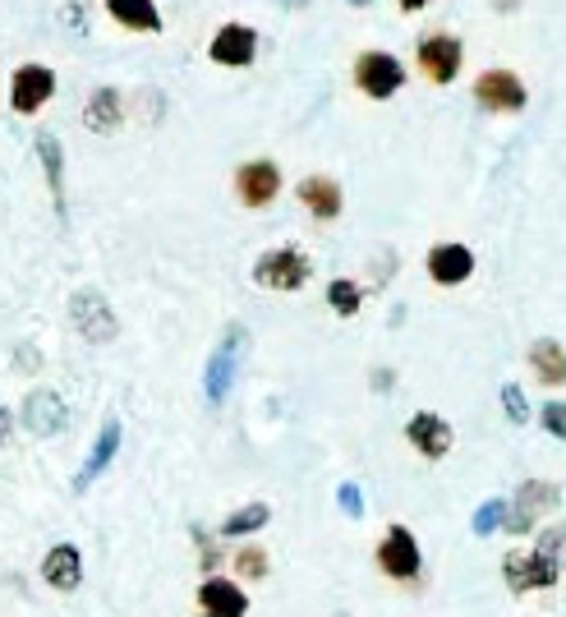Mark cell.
<instances>
[{"label":"cell","instance_id":"cell-1","mask_svg":"<svg viewBox=\"0 0 566 617\" xmlns=\"http://www.w3.org/2000/svg\"><path fill=\"white\" fill-rule=\"evenodd\" d=\"M373 567L383 572L387 580H396V585H420L424 548H420L415 530L411 526H387L383 539H377V548H373Z\"/></svg>","mask_w":566,"mask_h":617},{"label":"cell","instance_id":"cell-2","mask_svg":"<svg viewBox=\"0 0 566 617\" xmlns=\"http://www.w3.org/2000/svg\"><path fill=\"white\" fill-rule=\"evenodd\" d=\"M244 351H249V327L231 323L222 332V342H216L208 368H203V396H208V406H222V401L231 396L235 374H240V364H244Z\"/></svg>","mask_w":566,"mask_h":617},{"label":"cell","instance_id":"cell-3","mask_svg":"<svg viewBox=\"0 0 566 617\" xmlns=\"http://www.w3.org/2000/svg\"><path fill=\"white\" fill-rule=\"evenodd\" d=\"M562 507V488L553 479H525L516 488V498L507 503V516H502V530L507 535H529L548 512Z\"/></svg>","mask_w":566,"mask_h":617},{"label":"cell","instance_id":"cell-4","mask_svg":"<svg viewBox=\"0 0 566 617\" xmlns=\"http://www.w3.org/2000/svg\"><path fill=\"white\" fill-rule=\"evenodd\" d=\"M309 254L295 250V244H276V250H267L259 263H254V282L263 291H304L309 282Z\"/></svg>","mask_w":566,"mask_h":617},{"label":"cell","instance_id":"cell-5","mask_svg":"<svg viewBox=\"0 0 566 617\" xmlns=\"http://www.w3.org/2000/svg\"><path fill=\"white\" fill-rule=\"evenodd\" d=\"M502 580H507L512 595H529V590H553V585L562 580V572L544 558V553L512 548L507 558H502Z\"/></svg>","mask_w":566,"mask_h":617},{"label":"cell","instance_id":"cell-6","mask_svg":"<svg viewBox=\"0 0 566 617\" xmlns=\"http://www.w3.org/2000/svg\"><path fill=\"white\" fill-rule=\"evenodd\" d=\"M355 83H360L364 98L387 102V98H396V92L405 88V65L392 51H364L355 60Z\"/></svg>","mask_w":566,"mask_h":617},{"label":"cell","instance_id":"cell-7","mask_svg":"<svg viewBox=\"0 0 566 617\" xmlns=\"http://www.w3.org/2000/svg\"><path fill=\"white\" fill-rule=\"evenodd\" d=\"M415 60H420V74L428 79V83H452L456 74H461V60H465V47H461V38H452V33H424L420 38V47H415Z\"/></svg>","mask_w":566,"mask_h":617},{"label":"cell","instance_id":"cell-8","mask_svg":"<svg viewBox=\"0 0 566 617\" xmlns=\"http://www.w3.org/2000/svg\"><path fill=\"white\" fill-rule=\"evenodd\" d=\"M70 323H74V332L83 336V342H92V346L111 342L115 327H120L102 291H74V300H70Z\"/></svg>","mask_w":566,"mask_h":617},{"label":"cell","instance_id":"cell-9","mask_svg":"<svg viewBox=\"0 0 566 617\" xmlns=\"http://www.w3.org/2000/svg\"><path fill=\"white\" fill-rule=\"evenodd\" d=\"M475 102L484 111H493V115H512V111H520L529 102V92H525L520 74H512V70H484L475 79Z\"/></svg>","mask_w":566,"mask_h":617},{"label":"cell","instance_id":"cell-10","mask_svg":"<svg viewBox=\"0 0 566 617\" xmlns=\"http://www.w3.org/2000/svg\"><path fill=\"white\" fill-rule=\"evenodd\" d=\"M55 98V74L47 65H19L10 74V107L14 115H38Z\"/></svg>","mask_w":566,"mask_h":617},{"label":"cell","instance_id":"cell-11","mask_svg":"<svg viewBox=\"0 0 566 617\" xmlns=\"http://www.w3.org/2000/svg\"><path fill=\"white\" fill-rule=\"evenodd\" d=\"M208 55L226 70H244V65H254V55H259V33L249 23H222L208 42Z\"/></svg>","mask_w":566,"mask_h":617},{"label":"cell","instance_id":"cell-12","mask_svg":"<svg viewBox=\"0 0 566 617\" xmlns=\"http://www.w3.org/2000/svg\"><path fill=\"white\" fill-rule=\"evenodd\" d=\"M405 443H411L424 461H443L456 443V428L443 419V415H433V411H415L411 424H405Z\"/></svg>","mask_w":566,"mask_h":617},{"label":"cell","instance_id":"cell-13","mask_svg":"<svg viewBox=\"0 0 566 617\" xmlns=\"http://www.w3.org/2000/svg\"><path fill=\"white\" fill-rule=\"evenodd\" d=\"M65 424H70V411H65V401H60V392L33 387V392L23 396V428H28V434L51 438V434H60Z\"/></svg>","mask_w":566,"mask_h":617},{"label":"cell","instance_id":"cell-14","mask_svg":"<svg viewBox=\"0 0 566 617\" xmlns=\"http://www.w3.org/2000/svg\"><path fill=\"white\" fill-rule=\"evenodd\" d=\"M276 194H281V171H276V162L259 158V162H244L235 171V199L244 208H267Z\"/></svg>","mask_w":566,"mask_h":617},{"label":"cell","instance_id":"cell-15","mask_svg":"<svg viewBox=\"0 0 566 617\" xmlns=\"http://www.w3.org/2000/svg\"><path fill=\"white\" fill-rule=\"evenodd\" d=\"M199 608L203 617H249V595L231 576H208L199 585Z\"/></svg>","mask_w":566,"mask_h":617},{"label":"cell","instance_id":"cell-16","mask_svg":"<svg viewBox=\"0 0 566 617\" xmlns=\"http://www.w3.org/2000/svg\"><path fill=\"white\" fill-rule=\"evenodd\" d=\"M295 199L304 203V212H309L313 222H336L341 208H345L341 184H336L332 175H304V180L295 184Z\"/></svg>","mask_w":566,"mask_h":617},{"label":"cell","instance_id":"cell-17","mask_svg":"<svg viewBox=\"0 0 566 617\" xmlns=\"http://www.w3.org/2000/svg\"><path fill=\"white\" fill-rule=\"evenodd\" d=\"M469 272H475V254H469L465 244L443 240L428 250V276L437 286H461V282H469Z\"/></svg>","mask_w":566,"mask_h":617},{"label":"cell","instance_id":"cell-18","mask_svg":"<svg viewBox=\"0 0 566 617\" xmlns=\"http://www.w3.org/2000/svg\"><path fill=\"white\" fill-rule=\"evenodd\" d=\"M42 580L51 585V590H79V580H83V553L74 544H55L47 558H42Z\"/></svg>","mask_w":566,"mask_h":617},{"label":"cell","instance_id":"cell-19","mask_svg":"<svg viewBox=\"0 0 566 617\" xmlns=\"http://www.w3.org/2000/svg\"><path fill=\"white\" fill-rule=\"evenodd\" d=\"M115 452H120V419H107L102 434H98V443H92V452H88V461H83V471L74 475V493H88V484L111 466Z\"/></svg>","mask_w":566,"mask_h":617},{"label":"cell","instance_id":"cell-20","mask_svg":"<svg viewBox=\"0 0 566 617\" xmlns=\"http://www.w3.org/2000/svg\"><path fill=\"white\" fill-rule=\"evenodd\" d=\"M38 158H42V171H47V184H51V203L55 212L65 218V152H60V139L51 130H38Z\"/></svg>","mask_w":566,"mask_h":617},{"label":"cell","instance_id":"cell-21","mask_svg":"<svg viewBox=\"0 0 566 617\" xmlns=\"http://www.w3.org/2000/svg\"><path fill=\"white\" fill-rule=\"evenodd\" d=\"M83 125L92 134H115L124 125V102H120L115 88H98V92H92L88 107H83Z\"/></svg>","mask_w":566,"mask_h":617},{"label":"cell","instance_id":"cell-22","mask_svg":"<svg viewBox=\"0 0 566 617\" xmlns=\"http://www.w3.org/2000/svg\"><path fill=\"white\" fill-rule=\"evenodd\" d=\"M529 368H534V378H539L544 387H562L566 383V346L553 342V336H539V342L529 346Z\"/></svg>","mask_w":566,"mask_h":617},{"label":"cell","instance_id":"cell-23","mask_svg":"<svg viewBox=\"0 0 566 617\" xmlns=\"http://www.w3.org/2000/svg\"><path fill=\"white\" fill-rule=\"evenodd\" d=\"M107 14L120 28H134V33H162V14H156L152 0H107Z\"/></svg>","mask_w":566,"mask_h":617},{"label":"cell","instance_id":"cell-24","mask_svg":"<svg viewBox=\"0 0 566 617\" xmlns=\"http://www.w3.org/2000/svg\"><path fill=\"white\" fill-rule=\"evenodd\" d=\"M267 520H272V507L267 503H244V507H235L222 520V526H216V539H249V535H259Z\"/></svg>","mask_w":566,"mask_h":617},{"label":"cell","instance_id":"cell-25","mask_svg":"<svg viewBox=\"0 0 566 617\" xmlns=\"http://www.w3.org/2000/svg\"><path fill=\"white\" fill-rule=\"evenodd\" d=\"M231 567H235V576L240 580H267V572H272V558H267V548L263 544H240L235 548V558H231Z\"/></svg>","mask_w":566,"mask_h":617},{"label":"cell","instance_id":"cell-26","mask_svg":"<svg viewBox=\"0 0 566 617\" xmlns=\"http://www.w3.org/2000/svg\"><path fill=\"white\" fill-rule=\"evenodd\" d=\"M327 304L336 308L341 318H355L364 308V291L351 282V276H336V282H327Z\"/></svg>","mask_w":566,"mask_h":617},{"label":"cell","instance_id":"cell-27","mask_svg":"<svg viewBox=\"0 0 566 617\" xmlns=\"http://www.w3.org/2000/svg\"><path fill=\"white\" fill-rule=\"evenodd\" d=\"M502 516H507V498H488V503H479V512H475V535L479 539H488V535H497L502 530Z\"/></svg>","mask_w":566,"mask_h":617},{"label":"cell","instance_id":"cell-28","mask_svg":"<svg viewBox=\"0 0 566 617\" xmlns=\"http://www.w3.org/2000/svg\"><path fill=\"white\" fill-rule=\"evenodd\" d=\"M534 553H544V558L566 572V526H553V530H539V539H534Z\"/></svg>","mask_w":566,"mask_h":617},{"label":"cell","instance_id":"cell-29","mask_svg":"<svg viewBox=\"0 0 566 617\" xmlns=\"http://www.w3.org/2000/svg\"><path fill=\"white\" fill-rule=\"evenodd\" d=\"M502 411H507L512 424H529V401H525L520 383H507V387H502Z\"/></svg>","mask_w":566,"mask_h":617},{"label":"cell","instance_id":"cell-30","mask_svg":"<svg viewBox=\"0 0 566 617\" xmlns=\"http://www.w3.org/2000/svg\"><path fill=\"white\" fill-rule=\"evenodd\" d=\"M539 424L548 428V434H553L557 443H566V401H544Z\"/></svg>","mask_w":566,"mask_h":617},{"label":"cell","instance_id":"cell-31","mask_svg":"<svg viewBox=\"0 0 566 617\" xmlns=\"http://www.w3.org/2000/svg\"><path fill=\"white\" fill-rule=\"evenodd\" d=\"M336 503H341V512L351 516V520H360V516H364V493H360V484H355V479H345V484L336 488Z\"/></svg>","mask_w":566,"mask_h":617},{"label":"cell","instance_id":"cell-32","mask_svg":"<svg viewBox=\"0 0 566 617\" xmlns=\"http://www.w3.org/2000/svg\"><path fill=\"white\" fill-rule=\"evenodd\" d=\"M14 438V415L6 411V406H0V447H6Z\"/></svg>","mask_w":566,"mask_h":617},{"label":"cell","instance_id":"cell-33","mask_svg":"<svg viewBox=\"0 0 566 617\" xmlns=\"http://www.w3.org/2000/svg\"><path fill=\"white\" fill-rule=\"evenodd\" d=\"M373 387L387 392V387H392V368H377V374H373Z\"/></svg>","mask_w":566,"mask_h":617},{"label":"cell","instance_id":"cell-34","mask_svg":"<svg viewBox=\"0 0 566 617\" xmlns=\"http://www.w3.org/2000/svg\"><path fill=\"white\" fill-rule=\"evenodd\" d=\"M396 6H401V10H411V14H415V10H424V6H428V0H396Z\"/></svg>","mask_w":566,"mask_h":617},{"label":"cell","instance_id":"cell-35","mask_svg":"<svg viewBox=\"0 0 566 617\" xmlns=\"http://www.w3.org/2000/svg\"><path fill=\"white\" fill-rule=\"evenodd\" d=\"M351 6H373V0H351Z\"/></svg>","mask_w":566,"mask_h":617},{"label":"cell","instance_id":"cell-36","mask_svg":"<svg viewBox=\"0 0 566 617\" xmlns=\"http://www.w3.org/2000/svg\"><path fill=\"white\" fill-rule=\"evenodd\" d=\"M286 6H304V0H286Z\"/></svg>","mask_w":566,"mask_h":617},{"label":"cell","instance_id":"cell-37","mask_svg":"<svg viewBox=\"0 0 566 617\" xmlns=\"http://www.w3.org/2000/svg\"><path fill=\"white\" fill-rule=\"evenodd\" d=\"M336 617H345V613H336Z\"/></svg>","mask_w":566,"mask_h":617},{"label":"cell","instance_id":"cell-38","mask_svg":"<svg viewBox=\"0 0 566 617\" xmlns=\"http://www.w3.org/2000/svg\"><path fill=\"white\" fill-rule=\"evenodd\" d=\"M199 617H203V613H199Z\"/></svg>","mask_w":566,"mask_h":617}]
</instances>
